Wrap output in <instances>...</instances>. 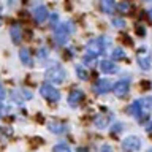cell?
<instances>
[{"instance_id": "obj_7", "label": "cell", "mask_w": 152, "mask_h": 152, "mask_svg": "<svg viewBox=\"0 0 152 152\" xmlns=\"http://www.w3.org/2000/svg\"><path fill=\"white\" fill-rule=\"evenodd\" d=\"M83 98H84V92H83V90H81V89H73L68 94V98H66V100H68V104L71 108H76L81 102H83Z\"/></svg>"}, {"instance_id": "obj_8", "label": "cell", "mask_w": 152, "mask_h": 152, "mask_svg": "<svg viewBox=\"0 0 152 152\" xmlns=\"http://www.w3.org/2000/svg\"><path fill=\"white\" fill-rule=\"evenodd\" d=\"M33 18H35V21L38 24H43L48 18H49V11H48L46 7H43V5H41V7L35 8V11H33Z\"/></svg>"}, {"instance_id": "obj_9", "label": "cell", "mask_w": 152, "mask_h": 152, "mask_svg": "<svg viewBox=\"0 0 152 152\" xmlns=\"http://www.w3.org/2000/svg\"><path fill=\"white\" fill-rule=\"evenodd\" d=\"M98 66H100V70H102V73H106V75H113L117 71V65L111 60H102L98 64Z\"/></svg>"}, {"instance_id": "obj_12", "label": "cell", "mask_w": 152, "mask_h": 152, "mask_svg": "<svg viewBox=\"0 0 152 152\" xmlns=\"http://www.w3.org/2000/svg\"><path fill=\"white\" fill-rule=\"evenodd\" d=\"M128 111H130L132 116H135L138 119L140 114H141V111H142V100H135V102L128 106Z\"/></svg>"}, {"instance_id": "obj_28", "label": "cell", "mask_w": 152, "mask_h": 152, "mask_svg": "<svg viewBox=\"0 0 152 152\" xmlns=\"http://www.w3.org/2000/svg\"><path fill=\"white\" fill-rule=\"evenodd\" d=\"M78 152H89V151L86 149V147H79V149H78Z\"/></svg>"}, {"instance_id": "obj_26", "label": "cell", "mask_w": 152, "mask_h": 152, "mask_svg": "<svg viewBox=\"0 0 152 152\" xmlns=\"http://www.w3.org/2000/svg\"><path fill=\"white\" fill-rule=\"evenodd\" d=\"M38 56H40V57H45V56H46V51H45V49H40V54H38Z\"/></svg>"}, {"instance_id": "obj_30", "label": "cell", "mask_w": 152, "mask_h": 152, "mask_svg": "<svg viewBox=\"0 0 152 152\" xmlns=\"http://www.w3.org/2000/svg\"><path fill=\"white\" fill-rule=\"evenodd\" d=\"M149 18H151V19H152V8H151V10H149Z\"/></svg>"}, {"instance_id": "obj_15", "label": "cell", "mask_w": 152, "mask_h": 152, "mask_svg": "<svg viewBox=\"0 0 152 152\" xmlns=\"http://www.w3.org/2000/svg\"><path fill=\"white\" fill-rule=\"evenodd\" d=\"M109 119H111L109 116H103V114H100V116L95 117V125H97L98 128H104V127H106V124H108Z\"/></svg>"}, {"instance_id": "obj_6", "label": "cell", "mask_w": 152, "mask_h": 152, "mask_svg": "<svg viewBox=\"0 0 152 152\" xmlns=\"http://www.w3.org/2000/svg\"><path fill=\"white\" fill-rule=\"evenodd\" d=\"M113 89V83L109 79H98L94 84V92L97 95H104Z\"/></svg>"}, {"instance_id": "obj_17", "label": "cell", "mask_w": 152, "mask_h": 152, "mask_svg": "<svg viewBox=\"0 0 152 152\" xmlns=\"http://www.w3.org/2000/svg\"><path fill=\"white\" fill-rule=\"evenodd\" d=\"M111 57H113V60H121V59H124V57H125V51L121 49V48H116V49L113 51Z\"/></svg>"}, {"instance_id": "obj_10", "label": "cell", "mask_w": 152, "mask_h": 152, "mask_svg": "<svg viewBox=\"0 0 152 152\" xmlns=\"http://www.w3.org/2000/svg\"><path fill=\"white\" fill-rule=\"evenodd\" d=\"M48 128H49V132L57 133V135L66 132V125H65L64 122H59V121H51L49 124H48Z\"/></svg>"}, {"instance_id": "obj_22", "label": "cell", "mask_w": 152, "mask_h": 152, "mask_svg": "<svg viewBox=\"0 0 152 152\" xmlns=\"http://www.w3.org/2000/svg\"><path fill=\"white\" fill-rule=\"evenodd\" d=\"M121 130H122V124H116V125H113L111 133H117V132H121Z\"/></svg>"}, {"instance_id": "obj_27", "label": "cell", "mask_w": 152, "mask_h": 152, "mask_svg": "<svg viewBox=\"0 0 152 152\" xmlns=\"http://www.w3.org/2000/svg\"><path fill=\"white\" fill-rule=\"evenodd\" d=\"M3 114V103H2V100H0V116Z\"/></svg>"}, {"instance_id": "obj_2", "label": "cell", "mask_w": 152, "mask_h": 152, "mask_svg": "<svg viewBox=\"0 0 152 152\" xmlns=\"http://www.w3.org/2000/svg\"><path fill=\"white\" fill-rule=\"evenodd\" d=\"M73 32V27H71L70 22L66 24H59V26L56 27V32H54V37H56V41L59 43V45H66V41H68V37L70 33Z\"/></svg>"}, {"instance_id": "obj_31", "label": "cell", "mask_w": 152, "mask_h": 152, "mask_svg": "<svg viewBox=\"0 0 152 152\" xmlns=\"http://www.w3.org/2000/svg\"><path fill=\"white\" fill-rule=\"evenodd\" d=\"M147 152H152V149H149V151H147Z\"/></svg>"}, {"instance_id": "obj_23", "label": "cell", "mask_w": 152, "mask_h": 152, "mask_svg": "<svg viewBox=\"0 0 152 152\" xmlns=\"http://www.w3.org/2000/svg\"><path fill=\"white\" fill-rule=\"evenodd\" d=\"M100 152H114L113 149H111V146L109 144H104V146H102V151Z\"/></svg>"}, {"instance_id": "obj_3", "label": "cell", "mask_w": 152, "mask_h": 152, "mask_svg": "<svg viewBox=\"0 0 152 152\" xmlns=\"http://www.w3.org/2000/svg\"><path fill=\"white\" fill-rule=\"evenodd\" d=\"M40 94H41L43 98L48 100V102H52V103L60 102V92L52 84H49V83H45L41 86V87H40Z\"/></svg>"}, {"instance_id": "obj_20", "label": "cell", "mask_w": 152, "mask_h": 152, "mask_svg": "<svg viewBox=\"0 0 152 152\" xmlns=\"http://www.w3.org/2000/svg\"><path fill=\"white\" fill-rule=\"evenodd\" d=\"M57 21H59V14H57V13H52V14H51V26L57 27V26H59V24H57Z\"/></svg>"}, {"instance_id": "obj_13", "label": "cell", "mask_w": 152, "mask_h": 152, "mask_svg": "<svg viewBox=\"0 0 152 152\" xmlns=\"http://www.w3.org/2000/svg\"><path fill=\"white\" fill-rule=\"evenodd\" d=\"M100 8H102L103 13L113 14L114 8H116V2L114 0H100Z\"/></svg>"}, {"instance_id": "obj_25", "label": "cell", "mask_w": 152, "mask_h": 152, "mask_svg": "<svg viewBox=\"0 0 152 152\" xmlns=\"http://www.w3.org/2000/svg\"><path fill=\"white\" fill-rule=\"evenodd\" d=\"M119 8H121L122 11H125V10H127V11H128V10H130V5H128V3H122L121 7H119Z\"/></svg>"}, {"instance_id": "obj_19", "label": "cell", "mask_w": 152, "mask_h": 152, "mask_svg": "<svg viewBox=\"0 0 152 152\" xmlns=\"http://www.w3.org/2000/svg\"><path fill=\"white\" fill-rule=\"evenodd\" d=\"M76 73H78V76H79V79H83V81H86V79L89 78L87 71H86V70L83 68V65H78V66H76Z\"/></svg>"}, {"instance_id": "obj_14", "label": "cell", "mask_w": 152, "mask_h": 152, "mask_svg": "<svg viewBox=\"0 0 152 152\" xmlns=\"http://www.w3.org/2000/svg\"><path fill=\"white\" fill-rule=\"evenodd\" d=\"M19 59H21V62L24 65H27V66L33 65V59H32V54H30L28 49H21L19 51Z\"/></svg>"}, {"instance_id": "obj_4", "label": "cell", "mask_w": 152, "mask_h": 152, "mask_svg": "<svg viewBox=\"0 0 152 152\" xmlns=\"http://www.w3.org/2000/svg\"><path fill=\"white\" fill-rule=\"evenodd\" d=\"M128 89H130V79H121V81H117V83H114L111 90L114 92L116 97L122 98L128 94Z\"/></svg>"}, {"instance_id": "obj_11", "label": "cell", "mask_w": 152, "mask_h": 152, "mask_svg": "<svg viewBox=\"0 0 152 152\" xmlns=\"http://www.w3.org/2000/svg\"><path fill=\"white\" fill-rule=\"evenodd\" d=\"M10 33H11V40H13L14 45H21V41H22V28H21V26L14 24V26L11 27V30H10Z\"/></svg>"}, {"instance_id": "obj_1", "label": "cell", "mask_w": 152, "mask_h": 152, "mask_svg": "<svg viewBox=\"0 0 152 152\" xmlns=\"http://www.w3.org/2000/svg\"><path fill=\"white\" fill-rule=\"evenodd\" d=\"M46 79L49 81V84H62L64 81L66 79V71L64 70V66H60V65H52L49 66V68L46 70Z\"/></svg>"}, {"instance_id": "obj_21", "label": "cell", "mask_w": 152, "mask_h": 152, "mask_svg": "<svg viewBox=\"0 0 152 152\" xmlns=\"http://www.w3.org/2000/svg\"><path fill=\"white\" fill-rule=\"evenodd\" d=\"M113 26H116V27H119V28H122L124 26H125V22H124V19H113Z\"/></svg>"}, {"instance_id": "obj_29", "label": "cell", "mask_w": 152, "mask_h": 152, "mask_svg": "<svg viewBox=\"0 0 152 152\" xmlns=\"http://www.w3.org/2000/svg\"><path fill=\"white\" fill-rule=\"evenodd\" d=\"M147 132H152V122H151V125L147 127Z\"/></svg>"}, {"instance_id": "obj_5", "label": "cell", "mask_w": 152, "mask_h": 152, "mask_svg": "<svg viewBox=\"0 0 152 152\" xmlns=\"http://www.w3.org/2000/svg\"><path fill=\"white\" fill-rule=\"evenodd\" d=\"M140 147H141V140L138 136H127L125 140L122 141V149L124 151L135 152V151H140Z\"/></svg>"}, {"instance_id": "obj_18", "label": "cell", "mask_w": 152, "mask_h": 152, "mask_svg": "<svg viewBox=\"0 0 152 152\" xmlns=\"http://www.w3.org/2000/svg\"><path fill=\"white\" fill-rule=\"evenodd\" d=\"M52 152H71V149L66 144H64V142H59V144H56L52 147Z\"/></svg>"}, {"instance_id": "obj_24", "label": "cell", "mask_w": 152, "mask_h": 152, "mask_svg": "<svg viewBox=\"0 0 152 152\" xmlns=\"http://www.w3.org/2000/svg\"><path fill=\"white\" fill-rule=\"evenodd\" d=\"M5 95H7V92H5V89L2 87V84H0V100H3Z\"/></svg>"}, {"instance_id": "obj_16", "label": "cell", "mask_w": 152, "mask_h": 152, "mask_svg": "<svg viewBox=\"0 0 152 152\" xmlns=\"http://www.w3.org/2000/svg\"><path fill=\"white\" fill-rule=\"evenodd\" d=\"M138 64H140V66L142 70H149L151 68V57H140Z\"/></svg>"}]
</instances>
